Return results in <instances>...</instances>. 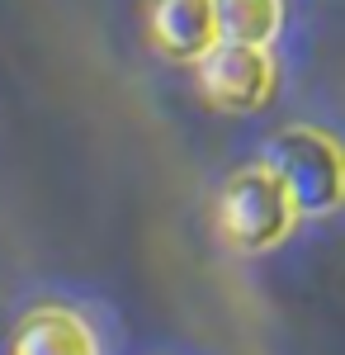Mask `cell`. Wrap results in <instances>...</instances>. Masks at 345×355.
<instances>
[{"instance_id": "cell-5", "label": "cell", "mask_w": 345, "mask_h": 355, "mask_svg": "<svg viewBox=\"0 0 345 355\" xmlns=\"http://www.w3.org/2000/svg\"><path fill=\"white\" fill-rule=\"evenodd\" d=\"M10 355H105V341L76 303H38L15 322Z\"/></svg>"}, {"instance_id": "cell-4", "label": "cell", "mask_w": 345, "mask_h": 355, "mask_svg": "<svg viewBox=\"0 0 345 355\" xmlns=\"http://www.w3.org/2000/svg\"><path fill=\"white\" fill-rule=\"evenodd\" d=\"M147 43L175 67H199L222 43L213 0H147Z\"/></svg>"}, {"instance_id": "cell-6", "label": "cell", "mask_w": 345, "mask_h": 355, "mask_svg": "<svg viewBox=\"0 0 345 355\" xmlns=\"http://www.w3.org/2000/svg\"><path fill=\"white\" fill-rule=\"evenodd\" d=\"M213 10H218V38L222 43L269 48L284 28V0H213Z\"/></svg>"}, {"instance_id": "cell-2", "label": "cell", "mask_w": 345, "mask_h": 355, "mask_svg": "<svg viewBox=\"0 0 345 355\" xmlns=\"http://www.w3.org/2000/svg\"><path fill=\"white\" fill-rule=\"evenodd\" d=\"M213 223H218V237L237 256H269L274 246L293 237L298 209H293L289 190L279 185V175L265 162H251L222 180Z\"/></svg>"}, {"instance_id": "cell-1", "label": "cell", "mask_w": 345, "mask_h": 355, "mask_svg": "<svg viewBox=\"0 0 345 355\" xmlns=\"http://www.w3.org/2000/svg\"><path fill=\"white\" fill-rule=\"evenodd\" d=\"M260 162L289 190L298 218H331L345 209V142L317 123H284L265 137Z\"/></svg>"}, {"instance_id": "cell-3", "label": "cell", "mask_w": 345, "mask_h": 355, "mask_svg": "<svg viewBox=\"0 0 345 355\" xmlns=\"http://www.w3.org/2000/svg\"><path fill=\"white\" fill-rule=\"evenodd\" d=\"M194 71H199V95L218 114L265 110L279 85V67L269 48H246V43H218Z\"/></svg>"}]
</instances>
